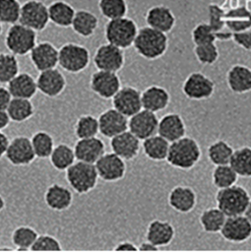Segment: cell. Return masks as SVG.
<instances>
[{
    "mask_svg": "<svg viewBox=\"0 0 251 252\" xmlns=\"http://www.w3.org/2000/svg\"><path fill=\"white\" fill-rule=\"evenodd\" d=\"M201 158V149L196 140L191 137L170 143L166 161L173 167L187 170L194 167Z\"/></svg>",
    "mask_w": 251,
    "mask_h": 252,
    "instance_id": "6da1fadb",
    "label": "cell"
},
{
    "mask_svg": "<svg viewBox=\"0 0 251 252\" xmlns=\"http://www.w3.org/2000/svg\"><path fill=\"white\" fill-rule=\"evenodd\" d=\"M167 44L168 38L165 33L148 26L138 30L133 43L138 54L149 60L161 57L167 49Z\"/></svg>",
    "mask_w": 251,
    "mask_h": 252,
    "instance_id": "7a4b0ae2",
    "label": "cell"
},
{
    "mask_svg": "<svg viewBox=\"0 0 251 252\" xmlns=\"http://www.w3.org/2000/svg\"><path fill=\"white\" fill-rule=\"evenodd\" d=\"M251 198L248 191L240 185L219 189L216 193L217 207L226 216L235 217L244 214Z\"/></svg>",
    "mask_w": 251,
    "mask_h": 252,
    "instance_id": "3957f363",
    "label": "cell"
},
{
    "mask_svg": "<svg viewBox=\"0 0 251 252\" xmlns=\"http://www.w3.org/2000/svg\"><path fill=\"white\" fill-rule=\"evenodd\" d=\"M65 177L69 186L78 194L92 191L96 186L98 179L94 164L79 160L66 170Z\"/></svg>",
    "mask_w": 251,
    "mask_h": 252,
    "instance_id": "277c9868",
    "label": "cell"
},
{
    "mask_svg": "<svg viewBox=\"0 0 251 252\" xmlns=\"http://www.w3.org/2000/svg\"><path fill=\"white\" fill-rule=\"evenodd\" d=\"M138 29L136 23L130 18H119L107 22L104 30L107 43L117 46L120 49L133 45Z\"/></svg>",
    "mask_w": 251,
    "mask_h": 252,
    "instance_id": "5b68a950",
    "label": "cell"
},
{
    "mask_svg": "<svg viewBox=\"0 0 251 252\" xmlns=\"http://www.w3.org/2000/svg\"><path fill=\"white\" fill-rule=\"evenodd\" d=\"M5 45L14 55H26L36 45V33L20 23L14 24L7 31Z\"/></svg>",
    "mask_w": 251,
    "mask_h": 252,
    "instance_id": "8992f818",
    "label": "cell"
},
{
    "mask_svg": "<svg viewBox=\"0 0 251 252\" xmlns=\"http://www.w3.org/2000/svg\"><path fill=\"white\" fill-rule=\"evenodd\" d=\"M90 62L89 50L80 44L66 43L58 50V64L67 72L77 74L87 68Z\"/></svg>",
    "mask_w": 251,
    "mask_h": 252,
    "instance_id": "52a82bcc",
    "label": "cell"
},
{
    "mask_svg": "<svg viewBox=\"0 0 251 252\" xmlns=\"http://www.w3.org/2000/svg\"><path fill=\"white\" fill-rule=\"evenodd\" d=\"M49 22L48 7L39 0H28L21 7L19 23L35 31H42Z\"/></svg>",
    "mask_w": 251,
    "mask_h": 252,
    "instance_id": "ba28073f",
    "label": "cell"
},
{
    "mask_svg": "<svg viewBox=\"0 0 251 252\" xmlns=\"http://www.w3.org/2000/svg\"><path fill=\"white\" fill-rule=\"evenodd\" d=\"M215 91L214 82L200 72L191 73L182 85V92L190 99L202 100L209 98Z\"/></svg>",
    "mask_w": 251,
    "mask_h": 252,
    "instance_id": "9c48e42d",
    "label": "cell"
},
{
    "mask_svg": "<svg viewBox=\"0 0 251 252\" xmlns=\"http://www.w3.org/2000/svg\"><path fill=\"white\" fill-rule=\"evenodd\" d=\"M94 166L98 178L107 182L121 180L126 173L125 160L112 152L105 153L94 163Z\"/></svg>",
    "mask_w": 251,
    "mask_h": 252,
    "instance_id": "30bf717a",
    "label": "cell"
},
{
    "mask_svg": "<svg viewBox=\"0 0 251 252\" xmlns=\"http://www.w3.org/2000/svg\"><path fill=\"white\" fill-rule=\"evenodd\" d=\"M5 157L11 164L17 166L28 165L36 158L31 146V141L26 136L13 138L9 142Z\"/></svg>",
    "mask_w": 251,
    "mask_h": 252,
    "instance_id": "8fae6325",
    "label": "cell"
},
{
    "mask_svg": "<svg viewBox=\"0 0 251 252\" xmlns=\"http://www.w3.org/2000/svg\"><path fill=\"white\" fill-rule=\"evenodd\" d=\"M94 63L99 71L116 73L124 65V53L110 43L101 44L95 51Z\"/></svg>",
    "mask_w": 251,
    "mask_h": 252,
    "instance_id": "7c38bea8",
    "label": "cell"
},
{
    "mask_svg": "<svg viewBox=\"0 0 251 252\" xmlns=\"http://www.w3.org/2000/svg\"><path fill=\"white\" fill-rule=\"evenodd\" d=\"M112 105L127 118L131 117L142 110L141 93L134 87H122L112 97Z\"/></svg>",
    "mask_w": 251,
    "mask_h": 252,
    "instance_id": "4fadbf2b",
    "label": "cell"
},
{
    "mask_svg": "<svg viewBox=\"0 0 251 252\" xmlns=\"http://www.w3.org/2000/svg\"><path fill=\"white\" fill-rule=\"evenodd\" d=\"M158 119L156 113L146 109L140 110L128 120V130L140 141L157 133Z\"/></svg>",
    "mask_w": 251,
    "mask_h": 252,
    "instance_id": "5bb4252c",
    "label": "cell"
},
{
    "mask_svg": "<svg viewBox=\"0 0 251 252\" xmlns=\"http://www.w3.org/2000/svg\"><path fill=\"white\" fill-rule=\"evenodd\" d=\"M90 88L97 96L109 99L120 90V79L116 73L98 70L93 73Z\"/></svg>",
    "mask_w": 251,
    "mask_h": 252,
    "instance_id": "9a60e30c",
    "label": "cell"
},
{
    "mask_svg": "<svg viewBox=\"0 0 251 252\" xmlns=\"http://www.w3.org/2000/svg\"><path fill=\"white\" fill-rule=\"evenodd\" d=\"M220 232L228 242L242 243L251 237V223L243 215L227 217Z\"/></svg>",
    "mask_w": 251,
    "mask_h": 252,
    "instance_id": "2e32d148",
    "label": "cell"
},
{
    "mask_svg": "<svg viewBox=\"0 0 251 252\" xmlns=\"http://www.w3.org/2000/svg\"><path fill=\"white\" fill-rule=\"evenodd\" d=\"M98 120V130L106 138H113L128 130V119L114 108L104 110Z\"/></svg>",
    "mask_w": 251,
    "mask_h": 252,
    "instance_id": "e0dca14e",
    "label": "cell"
},
{
    "mask_svg": "<svg viewBox=\"0 0 251 252\" xmlns=\"http://www.w3.org/2000/svg\"><path fill=\"white\" fill-rule=\"evenodd\" d=\"M110 148L112 153L122 159L131 160L138 156L141 149V142L129 130H126L110 139Z\"/></svg>",
    "mask_w": 251,
    "mask_h": 252,
    "instance_id": "ac0fdd59",
    "label": "cell"
},
{
    "mask_svg": "<svg viewBox=\"0 0 251 252\" xmlns=\"http://www.w3.org/2000/svg\"><path fill=\"white\" fill-rule=\"evenodd\" d=\"M74 153L79 161L94 164L105 154V145L96 137L79 139L74 146Z\"/></svg>",
    "mask_w": 251,
    "mask_h": 252,
    "instance_id": "d6986e66",
    "label": "cell"
},
{
    "mask_svg": "<svg viewBox=\"0 0 251 252\" xmlns=\"http://www.w3.org/2000/svg\"><path fill=\"white\" fill-rule=\"evenodd\" d=\"M167 201L174 211L187 214L194 210L197 204V194L190 186L177 185L170 190Z\"/></svg>",
    "mask_w": 251,
    "mask_h": 252,
    "instance_id": "ffe728a7",
    "label": "cell"
},
{
    "mask_svg": "<svg viewBox=\"0 0 251 252\" xmlns=\"http://www.w3.org/2000/svg\"><path fill=\"white\" fill-rule=\"evenodd\" d=\"M37 90L48 97L58 96L65 89L66 81L63 74L56 68L40 72L36 80Z\"/></svg>",
    "mask_w": 251,
    "mask_h": 252,
    "instance_id": "44dd1931",
    "label": "cell"
},
{
    "mask_svg": "<svg viewBox=\"0 0 251 252\" xmlns=\"http://www.w3.org/2000/svg\"><path fill=\"white\" fill-rule=\"evenodd\" d=\"M31 60L40 72L53 69L58 64V50L48 41L39 42L31 51Z\"/></svg>",
    "mask_w": 251,
    "mask_h": 252,
    "instance_id": "7402d4cb",
    "label": "cell"
},
{
    "mask_svg": "<svg viewBox=\"0 0 251 252\" xmlns=\"http://www.w3.org/2000/svg\"><path fill=\"white\" fill-rule=\"evenodd\" d=\"M174 235V226L167 220H153L146 230V240L158 248L170 244Z\"/></svg>",
    "mask_w": 251,
    "mask_h": 252,
    "instance_id": "603a6c76",
    "label": "cell"
},
{
    "mask_svg": "<svg viewBox=\"0 0 251 252\" xmlns=\"http://www.w3.org/2000/svg\"><path fill=\"white\" fill-rule=\"evenodd\" d=\"M186 128L182 117L177 113H167L158 120L157 135L167 142H175L185 136Z\"/></svg>",
    "mask_w": 251,
    "mask_h": 252,
    "instance_id": "cb8c5ba5",
    "label": "cell"
},
{
    "mask_svg": "<svg viewBox=\"0 0 251 252\" xmlns=\"http://www.w3.org/2000/svg\"><path fill=\"white\" fill-rule=\"evenodd\" d=\"M146 23L148 27L160 32H169L175 25V17L172 11L162 5L153 6L147 11Z\"/></svg>",
    "mask_w": 251,
    "mask_h": 252,
    "instance_id": "d4e9b609",
    "label": "cell"
},
{
    "mask_svg": "<svg viewBox=\"0 0 251 252\" xmlns=\"http://www.w3.org/2000/svg\"><path fill=\"white\" fill-rule=\"evenodd\" d=\"M142 108L157 113L163 110L169 103L168 92L159 86H150L142 94Z\"/></svg>",
    "mask_w": 251,
    "mask_h": 252,
    "instance_id": "484cf974",
    "label": "cell"
},
{
    "mask_svg": "<svg viewBox=\"0 0 251 252\" xmlns=\"http://www.w3.org/2000/svg\"><path fill=\"white\" fill-rule=\"evenodd\" d=\"M44 202L53 211L62 212L69 209L73 202V194L67 187L54 183L44 193Z\"/></svg>",
    "mask_w": 251,
    "mask_h": 252,
    "instance_id": "4316f807",
    "label": "cell"
},
{
    "mask_svg": "<svg viewBox=\"0 0 251 252\" xmlns=\"http://www.w3.org/2000/svg\"><path fill=\"white\" fill-rule=\"evenodd\" d=\"M226 83L235 94L251 91V69L241 64L233 65L226 74Z\"/></svg>",
    "mask_w": 251,
    "mask_h": 252,
    "instance_id": "83f0119b",
    "label": "cell"
},
{
    "mask_svg": "<svg viewBox=\"0 0 251 252\" xmlns=\"http://www.w3.org/2000/svg\"><path fill=\"white\" fill-rule=\"evenodd\" d=\"M8 91L13 98L30 99L34 96L37 86L36 82L30 74L21 73L8 83Z\"/></svg>",
    "mask_w": 251,
    "mask_h": 252,
    "instance_id": "f1b7e54d",
    "label": "cell"
},
{
    "mask_svg": "<svg viewBox=\"0 0 251 252\" xmlns=\"http://www.w3.org/2000/svg\"><path fill=\"white\" fill-rule=\"evenodd\" d=\"M224 25L229 32H241L251 29V12L245 7H237L224 12Z\"/></svg>",
    "mask_w": 251,
    "mask_h": 252,
    "instance_id": "f546056e",
    "label": "cell"
},
{
    "mask_svg": "<svg viewBox=\"0 0 251 252\" xmlns=\"http://www.w3.org/2000/svg\"><path fill=\"white\" fill-rule=\"evenodd\" d=\"M75 13L74 8L62 0L54 1L48 6L49 21L61 28H68L72 25Z\"/></svg>",
    "mask_w": 251,
    "mask_h": 252,
    "instance_id": "4dcf8cb0",
    "label": "cell"
},
{
    "mask_svg": "<svg viewBox=\"0 0 251 252\" xmlns=\"http://www.w3.org/2000/svg\"><path fill=\"white\" fill-rule=\"evenodd\" d=\"M170 143L156 134L143 141L142 149L145 156L154 161H161L166 159Z\"/></svg>",
    "mask_w": 251,
    "mask_h": 252,
    "instance_id": "1f68e13d",
    "label": "cell"
},
{
    "mask_svg": "<svg viewBox=\"0 0 251 252\" xmlns=\"http://www.w3.org/2000/svg\"><path fill=\"white\" fill-rule=\"evenodd\" d=\"M97 25L98 20L94 13L88 10H79L75 13L71 26L77 34L89 37L94 32Z\"/></svg>",
    "mask_w": 251,
    "mask_h": 252,
    "instance_id": "d6a6232c",
    "label": "cell"
},
{
    "mask_svg": "<svg viewBox=\"0 0 251 252\" xmlns=\"http://www.w3.org/2000/svg\"><path fill=\"white\" fill-rule=\"evenodd\" d=\"M226 218L218 207H211L202 211L199 222L205 232L218 233L220 231Z\"/></svg>",
    "mask_w": 251,
    "mask_h": 252,
    "instance_id": "836d02e7",
    "label": "cell"
},
{
    "mask_svg": "<svg viewBox=\"0 0 251 252\" xmlns=\"http://www.w3.org/2000/svg\"><path fill=\"white\" fill-rule=\"evenodd\" d=\"M51 165L59 171L67 170L75 162V153L69 145L61 143L54 147L50 157Z\"/></svg>",
    "mask_w": 251,
    "mask_h": 252,
    "instance_id": "e575fe53",
    "label": "cell"
},
{
    "mask_svg": "<svg viewBox=\"0 0 251 252\" xmlns=\"http://www.w3.org/2000/svg\"><path fill=\"white\" fill-rule=\"evenodd\" d=\"M229 165L238 176L251 177V147L244 146L235 150L232 154Z\"/></svg>",
    "mask_w": 251,
    "mask_h": 252,
    "instance_id": "d590c367",
    "label": "cell"
},
{
    "mask_svg": "<svg viewBox=\"0 0 251 252\" xmlns=\"http://www.w3.org/2000/svg\"><path fill=\"white\" fill-rule=\"evenodd\" d=\"M234 150L232 147L223 140H218L212 143L208 150L207 156L211 163L215 166L229 164Z\"/></svg>",
    "mask_w": 251,
    "mask_h": 252,
    "instance_id": "8d00e7d4",
    "label": "cell"
},
{
    "mask_svg": "<svg viewBox=\"0 0 251 252\" xmlns=\"http://www.w3.org/2000/svg\"><path fill=\"white\" fill-rule=\"evenodd\" d=\"M6 111L12 121L21 123L27 121L32 116L34 107L30 99L12 98Z\"/></svg>",
    "mask_w": 251,
    "mask_h": 252,
    "instance_id": "74e56055",
    "label": "cell"
},
{
    "mask_svg": "<svg viewBox=\"0 0 251 252\" xmlns=\"http://www.w3.org/2000/svg\"><path fill=\"white\" fill-rule=\"evenodd\" d=\"M208 12H209L208 25L213 30V32L217 34V39L226 40L228 38H231L232 36L231 32L222 31L223 27L225 26L224 19H223L224 11L217 4H211L208 7Z\"/></svg>",
    "mask_w": 251,
    "mask_h": 252,
    "instance_id": "f35d334b",
    "label": "cell"
},
{
    "mask_svg": "<svg viewBox=\"0 0 251 252\" xmlns=\"http://www.w3.org/2000/svg\"><path fill=\"white\" fill-rule=\"evenodd\" d=\"M37 236L38 234L34 228L28 225H21L12 232L11 240L18 250L26 251L31 250Z\"/></svg>",
    "mask_w": 251,
    "mask_h": 252,
    "instance_id": "ab89813d",
    "label": "cell"
},
{
    "mask_svg": "<svg viewBox=\"0 0 251 252\" xmlns=\"http://www.w3.org/2000/svg\"><path fill=\"white\" fill-rule=\"evenodd\" d=\"M31 141L36 158H47L50 157L54 149V141L49 133L37 131L32 135Z\"/></svg>",
    "mask_w": 251,
    "mask_h": 252,
    "instance_id": "60d3db41",
    "label": "cell"
},
{
    "mask_svg": "<svg viewBox=\"0 0 251 252\" xmlns=\"http://www.w3.org/2000/svg\"><path fill=\"white\" fill-rule=\"evenodd\" d=\"M238 175L229 164L215 166L212 172V182L218 189H223L235 185Z\"/></svg>",
    "mask_w": 251,
    "mask_h": 252,
    "instance_id": "b9f144b4",
    "label": "cell"
},
{
    "mask_svg": "<svg viewBox=\"0 0 251 252\" xmlns=\"http://www.w3.org/2000/svg\"><path fill=\"white\" fill-rule=\"evenodd\" d=\"M74 131L78 139L94 138L99 132L98 120L91 114L81 115L75 124Z\"/></svg>",
    "mask_w": 251,
    "mask_h": 252,
    "instance_id": "7bdbcfd3",
    "label": "cell"
},
{
    "mask_svg": "<svg viewBox=\"0 0 251 252\" xmlns=\"http://www.w3.org/2000/svg\"><path fill=\"white\" fill-rule=\"evenodd\" d=\"M19 72L18 59L14 54L0 52V84H8Z\"/></svg>",
    "mask_w": 251,
    "mask_h": 252,
    "instance_id": "ee69618b",
    "label": "cell"
},
{
    "mask_svg": "<svg viewBox=\"0 0 251 252\" xmlns=\"http://www.w3.org/2000/svg\"><path fill=\"white\" fill-rule=\"evenodd\" d=\"M98 8L102 16L109 21L123 18L127 13L126 0H99Z\"/></svg>",
    "mask_w": 251,
    "mask_h": 252,
    "instance_id": "f6af8a7d",
    "label": "cell"
},
{
    "mask_svg": "<svg viewBox=\"0 0 251 252\" xmlns=\"http://www.w3.org/2000/svg\"><path fill=\"white\" fill-rule=\"evenodd\" d=\"M21 7L18 0H0V22L16 24L20 18Z\"/></svg>",
    "mask_w": 251,
    "mask_h": 252,
    "instance_id": "bcb514c9",
    "label": "cell"
},
{
    "mask_svg": "<svg viewBox=\"0 0 251 252\" xmlns=\"http://www.w3.org/2000/svg\"><path fill=\"white\" fill-rule=\"evenodd\" d=\"M194 53L197 60L204 65H212L219 58V49L215 42L195 45Z\"/></svg>",
    "mask_w": 251,
    "mask_h": 252,
    "instance_id": "7dc6e473",
    "label": "cell"
},
{
    "mask_svg": "<svg viewBox=\"0 0 251 252\" xmlns=\"http://www.w3.org/2000/svg\"><path fill=\"white\" fill-rule=\"evenodd\" d=\"M192 40L195 45L213 43L217 40V34L208 23H200L192 31Z\"/></svg>",
    "mask_w": 251,
    "mask_h": 252,
    "instance_id": "c3c4849f",
    "label": "cell"
},
{
    "mask_svg": "<svg viewBox=\"0 0 251 252\" xmlns=\"http://www.w3.org/2000/svg\"><path fill=\"white\" fill-rule=\"evenodd\" d=\"M62 246L60 242L49 234H40L32 244L31 251H60Z\"/></svg>",
    "mask_w": 251,
    "mask_h": 252,
    "instance_id": "681fc988",
    "label": "cell"
},
{
    "mask_svg": "<svg viewBox=\"0 0 251 252\" xmlns=\"http://www.w3.org/2000/svg\"><path fill=\"white\" fill-rule=\"evenodd\" d=\"M231 38L240 47L246 50H251V30L241 32H234L232 33Z\"/></svg>",
    "mask_w": 251,
    "mask_h": 252,
    "instance_id": "f907efd6",
    "label": "cell"
},
{
    "mask_svg": "<svg viewBox=\"0 0 251 252\" xmlns=\"http://www.w3.org/2000/svg\"><path fill=\"white\" fill-rule=\"evenodd\" d=\"M11 100H12V95L8 91V89L0 87V110L6 111Z\"/></svg>",
    "mask_w": 251,
    "mask_h": 252,
    "instance_id": "816d5d0a",
    "label": "cell"
},
{
    "mask_svg": "<svg viewBox=\"0 0 251 252\" xmlns=\"http://www.w3.org/2000/svg\"><path fill=\"white\" fill-rule=\"evenodd\" d=\"M115 251H137L138 247L130 241H122L116 244L114 247Z\"/></svg>",
    "mask_w": 251,
    "mask_h": 252,
    "instance_id": "f5cc1de1",
    "label": "cell"
},
{
    "mask_svg": "<svg viewBox=\"0 0 251 252\" xmlns=\"http://www.w3.org/2000/svg\"><path fill=\"white\" fill-rule=\"evenodd\" d=\"M9 139L2 131H0V158L5 156L8 145H9Z\"/></svg>",
    "mask_w": 251,
    "mask_h": 252,
    "instance_id": "db71d44e",
    "label": "cell"
},
{
    "mask_svg": "<svg viewBox=\"0 0 251 252\" xmlns=\"http://www.w3.org/2000/svg\"><path fill=\"white\" fill-rule=\"evenodd\" d=\"M138 250L140 251H145V252H148V251H157L158 250V247H157L156 245L152 244L151 242L149 241H144L142 243H140L139 247H138Z\"/></svg>",
    "mask_w": 251,
    "mask_h": 252,
    "instance_id": "11a10c76",
    "label": "cell"
},
{
    "mask_svg": "<svg viewBox=\"0 0 251 252\" xmlns=\"http://www.w3.org/2000/svg\"><path fill=\"white\" fill-rule=\"evenodd\" d=\"M9 121H10V118L8 116L7 111L0 110V131L8 126Z\"/></svg>",
    "mask_w": 251,
    "mask_h": 252,
    "instance_id": "9f6ffc18",
    "label": "cell"
},
{
    "mask_svg": "<svg viewBox=\"0 0 251 252\" xmlns=\"http://www.w3.org/2000/svg\"><path fill=\"white\" fill-rule=\"evenodd\" d=\"M243 216H244V217L248 220V221L251 223V200H250V202H249V204H248V206H247V208H246V210H245Z\"/></svg>",
    "mask_w": 251,
    "mask_h": 252,
    "instance_id": "6f0895ef",
    "label": "cell"
},
{
    "mask_svg": "<svg viewBox=\"0 0 251 252\" xmlns=\"http://www.w3.org/2000/svg\"><path fill=\"white\" fill-rule=\"evenodd\" d=\"M5 208V200L2 197V195L0 194V212Z\"/></svg>",
    "mask_w": 251,
    "mask_h": 252,
    "instance_id": "680465c9",
    "label": "cell"
},
{
    "mask_svg": "<svg viewBox=\"0 0 251 252\" xmlns=\"http://www.w3.org/2000/svg\"><path fill=\"white\" fill-rule=\"evenodd\" d=\"M2 23L0 22V34H1V32H2V25H1Z\"/></svg>",
    "mask_w": 251,
    "mask_h": 252,
    "instance_id": "91938a15",
    "label": "cell"
}]
</instances>
